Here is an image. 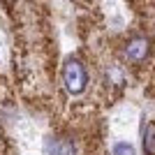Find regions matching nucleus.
Returning <instances> with one entry per match:
<instances>
[{
  "mask_svg": "<svg viewBox=\"0 0 155 155\" xmlns=\"http://www.w3.org/2000/svg\"><path fill=\"white\" fill-rule=\"evenodd\" d=\"M60 79H63V86L70 95H81L88 86V74H86V67L79 58H67L60 70Z\"/></svg>",
  "mask_w": 155,
  "mask_h": 155,
  "instance_id": "obj_1",
  "label": "nucleus"
},
{
  "mask_svg": "<svg viewBox=\"0 0 155 155\" xmlns=\"http://www.w3.org/2000/svg\"><path fill=\"white\" fill-rule=\"evenodd\" d=\"M148 51H150V42L146 37H132L125 44L123 56L127 63H141V60L148 58Z\"/></svg>",
  "mask_w": 155,
  "mask_h": 155,
  "instance_id": "obj_2",
  "label": "nucleus"
},
{
  "mask_svg": "<svg viewBox=\"0 0 155 155\" xmlns=\"http://www.w3.org/2000/svg\"><path fill=\"white\" fill-rule=\"evenodd\" d=\"M44 148L46 155H77V143L67 137H49Z\"/></svg>",
  "mask_w": 155,
  "mask_h": 155,
  "instance_id": "obj_3",
  "label": "nucleus"
},
{
  "mask_svg": "<svg viewBox=\"0 0 155 155\" xmlns=\"http://www.w3.org/2000/svg\"><path fill=\"white\" fill-rule=\"evenodd\" d=\"M143 150L148 155H155V125H146L143 130Z\"/></svg>",
  "mask_w": 155,
  "mask_h": 155,
  "instance_id": "obj_4",
  "label": "nucleus"
},
{
  "mask_svg": "<svg viewBox=\"0 0 155 155\" xmlns=\"http://www.w3.org/2000/svg\"><path fill=\"white\" fill-rule=\"evenodd\" d=\"M114 155H134V146L127 141H118L114 143Z\"/></svg>",
  "mask_w": 155,
  "mask_h": 155,
  "instance_id": "obj_5",
  "label": "nucleus"
}]
</instances>
